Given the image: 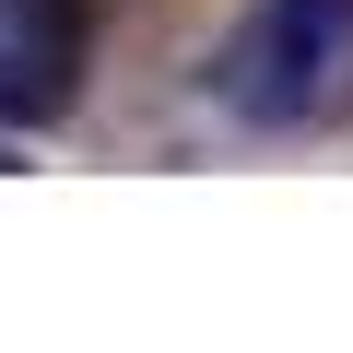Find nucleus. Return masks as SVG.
<instances>
[{"label": "nucleus", "mask_w": 353, "mask_h": 353, "mask_svg": "<svg viewBox=\"0 0 353 353\" xmlns=\"http://www.w3.org/2000/svg\"><path fill=\"white\" fill-rule=\"evenodd\" d=\"M201 94H212V118L271 130V141L341 130L353 118V0H248L212 36Z\"/></svg>", "instance_id": "1"}, {"label": "nucleus", "mask_w": 353, "mask_h": 353, "mask_svg": "<svg viewBox=\"0 0 353 353\" xmlns=\"http://www.w3.org/2000/svg\"><path fill=\"white\" fill-rule=\"evenodd\" d=\"M94 24L83 0H0V130H48L83 106Z\"/></svg>", "instance_id": "2"}]
</instances>
